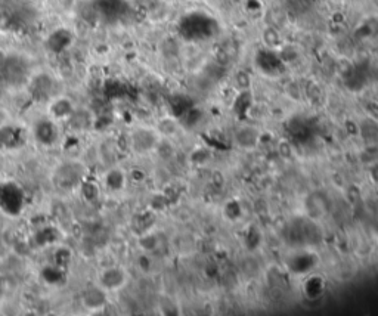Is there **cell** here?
<instances>
[{
    "mask_svg": "<svg viewBox=\"0 0 378 316\" xmlns=\"http://www.w3.org/2000/svg\"><path fill=\"white\" fill-rule=\"evenodd\" d=\"M107 290H104L99 284L98 285H90L81 293V304L84 309L96 312L102 310L107 306Z\"/></svg>",
    "mask_w": 378,
    "mask_h": 316,
    "instance_id": "cell-1",
    "label": "cell"
},
{
    "mask_svg": "<svg viewBox=\"0 0 378 316\" xmlns=\"http://www.w3.org/2000/svg\"><path fill=\"white\" fill-rule=\"evenodd\" d=\"M126 284V274L120 268L105 269L99 275V285L107 291H115Z\"/></svg>",
    "mask_w": 378,
    "mask_h": 316,
    "instance_id": "cell-2",
    "label": "cell"
}]
</instances>
